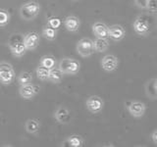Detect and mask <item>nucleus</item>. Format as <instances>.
<instances>
[{"label":"nucleus","instance_id":"obj_12","mask_svg":"<svg viewBox=\"0 0 157 147\" xmlns=\"http://www.w3.org/2000/svg\"><path fill=\"white\" fill-rule=\"evenodd\" d=\"M9 49L12 55L16 58H20L24 56L25 54H26V52L28 51L23 40H15V41L10 42Z\"/></svg>","mask_w":157,"mask_h":147},{"label":"nucleus","instance_id":"obj_9","mask_svg":"<svg viewBox=\"0 0 157 147\" xmlns=\"http://www.w3.org/2000/svg\"><path fill=\"white\" fill-rule=\"evenodd\" d=\"M39 40H40V36L36 32H29L26 33V36H24L23 42L26 46L27 50H34L39 44Z\"/></svg>","mask_w":157,"mask_h":147},{"label":"nucleus","instance_id":"obj_25","mask_svg":"<svg viewBox=\"0 0 157 147\" xmlns=\"http://www.w3.org/2000/svg\"><path fill=\"white\" fill-rule=\"evenodd\" d=\"M48 73L49 70L44 67L41 66H38L36 70V77L41 81H47V77H48Z\"/></svg>","mask_w":157,"mask_h":147},{"label":"nucleus","instance_id":"obj_19","mask_svg":"<svg viewBox=\"0 0 157 147\" xmlns=\"http://www.w3.org/2000/svg\"><path fill=\"white\" fill-rule=\"evenodd\" d=\"M25 127H26V130L29 134H37L39 129H40V123L36 119H29L27 120L26 124H25Z\"/></svg>","mask_w":157,"mask_h":147},{"label":"nucleus","instance_id":"obj_2","mask_svg":"<svg viewBox=\"0 0 157 147\" xmlns=\"http://www.w3.org/2000/svg\"><path fill=\"white\" fill-rule=\"evenodd\" d=\"M58 69L63 75H77L81 70V63L74 58H63L58 64Z\"/></svg>","mask_w":157,"mask_h":147},{"label":"nucleus","instance_id":"obj_1","mask_svg":"<svg viewBox=\"0 0 157 147\" xmlns=\"http://www.w3.org/2000/svg\"><path fill=\"white\" fill-rule=\"evenodd\" d=\"M41 7L36 1H28L24 3L19 10V14L25 21H33L40 13Z\"/></svg>","mask_w":157,"mask_h":147},{"label":"nucleus","instance_id":"obj_26","mask_svg":"<svg viewBox=\"0 0 157 147\" xmlns=\"http://www.w3.org/2000/svg\"><path fill=\"white\" fill-rule=\"evenodd\" d=\"M61 24H62V21L59 18L50 17V18L47 20V26L50 27V28L58 29L59 28L61 27Z\"/></svg>","mask_w":157,"mask_h":147},{"label":"nucleus","instance_id":"obj_27","mask_svg":"<svg viewBox=\"0 0 157 147\" xmlns=\"http://www.w3.org/2000/svg\"><path fill=\"white\" fill-rule=\"evenodd\" d=\"M148 11L153 14V15H156V11H157V3H156V0H148V2H147V5H146V8Z\"/></svg>","mask_w":157,"mask_h":147},{"label":"nucleus","instance_id":"obj_16","mask_svg":"<svg viewBox=\"0 0 157 147\" xmlns=\"http://www.w3.org/2000/svg\"><path fill=\"white\" fill-rule=\"evenodd\" d=\"M92 32L97 38L108 39V26L102 22H96L92 24Z\"/></svg>","mask_w":157,"mask_h":147},{"label":"nucleus","instance_id":"obj_22","mask_svg":"<svg viewBox=\"0 0 157 147\" xmlns=\"http://www.w3.org/2000/svg\"><path fill=\"white\" fill-rule=\"evenodd\" d=\"M17 81L20 85L31 83L33 81V75L28 71H23V72L20 73V75L18 76Z\"/></svg>","mask_w":157,"mask_h":147},{"label":"nucleus","instance_id":"obj_10","mask_svg":"<svg viewBox=\"0 0 157 147\" xmlns=\"http://www.w3.org/2000/svg\"><path fill=\"white\" fill-rule=\"evenodd\" d=\"M132 28H134V31L136 34L139 36H146L147 33L150 31V24L149 23L146 21L145 19L141 18V17H137L134 24H132Z\"/></svg>","mask_w":157,"mask_h":147},{"label":"nucleus","instance_id":"obj_15","mask_svg":"<svg viewBox=\"0 0 157 147\" xmlns=\"http://www.w3.org/2000/svg\"><path fill=\"white\" fill-rule=\"evenodd\" d=\"M64 27L67 29L68 32H78V28L81 27V21L80 19L76 16H68L64 20Z\"/></svg>","mask_w":157,"mask_h":147},{"label":"nucleus","instance_id":"obj_21","mask_svg":"<svg viewBox=\"0 0 157 147\" xmlns=\"http://www.w3.org/2000/svg\"><path fill=\"white\" fill-rule=\"evenodd\" d=\"M39 66L44 67V68L48 69V70H50V69H52L56 66V60L53 56H49V55L42 56L40 61H39Z\"/></svg>","mask_w":157,"mask_h":147},{"label":"nucleus","instance_id":"obj_8","mask_svg":"<svg viewBox=\"0 0 157 147\" xmlns=\"http://www.w3.org/2000/svg\"><path fill=\"white\" fill-rule=\"evenodd\" d=\"M39 91V87L36 85H33V83H28V85H24L20 86L19 89V94L24 99H33V98L36 96Z\"/></svg>","mask_w":157,"mask_h":147},{"label":"nucleus","instance_id":"obj_6","mask_svg":"<svg viewBox=\"0 0 157 147\" xmlns=\"http://www.w3.org/2000/svg\"><path fill=\"white\" fill-rule=\"evenodd\" d=\"M100 66L107 73L114 72L118 69V66H119V60L113 54H107V55L101 58Z\"/></svg>","mask_w":157,"mask_h":147},{"label":"nucleus","instance_id":"obj_13","mask_svg":"<svg viewBox=\"0 0 157 147\" xmlns=\"http://www.w3.org/2000/svg\"><path fill=\"white\" fill-rule=\"evenodd\" d=\"M55 120L62 125H67L71 121V113L65 107H59L54 113Z\"/></svg>","mask_w":157,"mask_h":147},{"label":"nucleus","instance_id":"obj_11","mask_svg":"<svg viewBox=\"0 0 157 147\" xmlns=\"http://www.w3.org/2000/svg\"><path fill=\"white\" fill-rule=\"evenodd\" d=\"M126 36V32L121 24H112L108 27V38L113 41H120Z\"/></svg>","mask_w":157,"mask_h":147},{"label":"nucleus","instance_id":"obj_24","mask_svg":"<svg viewBox=\"0 0 157 147\" xmlns=\"http://www.w3.org/2000/svg\"><path fill=\"white\" fill-rule=\"evenodd\" d=\"M10 13L5 9H0V27L7 26L10 22Z\"/></svg>","mask_w":157,"mask_h":147},{"label":"nucleus","instance_id":"obj_28","mask_svg":"<svg viewBox=\"0 0 157 147\" xmlns=\"http://www.w3.org/2000/svg\"><path fill=\"white\" fill-rule=\"evenodd\" d=\"M134 1L136 7H139L140 9H145L148 0H134Z\"/></svg>","mask_w":157,"mask_h":147},{"label":"nucleus","instance_id":"obj_14","mask_svg":"<svg viewBox=\"0 0 157 147\" xmlns=\"http://www.w3.org/2000/svg\"><path fill=\"white\" fill-rule=\"evenodd\" d=\"M144 91L147 98L156 100L157 98V78L153 77L148 80L144 85Z\"/></svg>","mask_w":157,"mask_h":147},{"label":"nucleus","instance_id":"obj_20","mask_svg":"<svg viewBox=\"0 0 157 147\" xmlns=\"http://www.w3.org/2000/svg\"><path fill=\"white\" fill-rule=\"evenodd\" d=\"M108 47H109V42H108V39L106 38H97L94 41H93V48H94V51L98 53H102L105 52Z\"/></svg>","mask_w":157,"mask_h":147},{"label":"nucleus","instance_id":"obj_4","mask_svg":"<svg viewBox=\"0 0 157 147\" xmlns=\"http://www.w3.org/2000/svg\"><path fill=\"white\" fill-rule=\"evenodd\" d=\"M76 50L78 54H80L82 57H90L94 53L93 48V40L88 37H83L78 41Z\"/></svg>","mask_w":157,"mask_h":147},{"label":"nucleus","instance_id":"obj_23","mask_svg":"<svg viewBox=\"0 0 157 147\" xmlns=\"http://www.w3.org/2000/svg\"><path fill=\"white\" fill-rule=\"evenodd\" d=\"M41 34L44 38L48 39V40H54L57 36V29L46 26L42 28Z\"/></svg>","mask_w":157,"mask_h":147},{"label":"nucleus","instance_id":"obj_5","mask_svg":"<svg viewBox=\"0 0 157 147\" xmlns=\"http://www.w3.org/2000/svg\"><path fill=\"white\" fill-rule=\"evenodd\" d=\"M86 109L92 114H97L103 110L104 108V101L102 98L97 95H91L86 99Z\"/></svg>","mask_w":157,"mask_h":147},{"label":"nucleus","instance_id":"obj_18","mask_svg":"<svg viewBox=\"0 0 157 147\" xmlns=\"http://www.w3.org/2000/svg\"><path fill=\"white\" fill-rule=\"evenodd\" d=\"M63 76H64L63 73L58 68L54 67L49 70L47 80L49 81H51L52 83H60L61 81L63 80Z\"/></svg>","mask_w":157,"mask_h":147},{"label":"nucleus","instance_id":"obj_17","mask_svg":"<svg viewBox=\"0 0 157 147\" xmlns=\"http://www.w3.org/2000/svg\"><path fill=\"white\" fill-rule=\"evenodd\" d=\"M85 144L83 138L81 135L78 134H73L69 136L68 138L63 142V146H69V147H82Z\"/></svg>","mask_w":157,"mask_h":147},{"label":"nucleus","instance_id":"obj_7","mask_svg":"<svg viewBox=\"0 0 157 147\" xmlns=\"http://www.w3.org/2000/svg\"><path fill=\"white\" fill-rule=\"evenodd\" d=\"M128 112L134 118H141L145 114L146 107L144 102L140 101H132L127 106Z\"/></svg>","mask_w":157,"mask_h":147},{"label":"nucleus","instance_id":"obj_29","mask_svg":"<svg viewBox=\"0 0 157 147\" xmlns=\"http://www.w3.org/2000/svg\"><path fill=\"white\" fill-rule=\"evenodd\" d=\"M151 139L152 141H153V143L156 145L157 144V130H154L153 131H152V134H151Z\"/></svg>","mask_w":157,"mask_h":147},{"label":"nucleus","instance_id":"obj_3","mask_svg":"<svg viewBox=\"0 0 157 147\" xmlns=\"http://www.w3.org/2000/svg\"><path fill=\"white\" fill-rule=\"evenodd\" d=\"M15 71L11 64L7 62L0 63V83L3 85H9L15 80Z\"/></svg>","mask_w":157,"mask_h":147}]
</instances>
